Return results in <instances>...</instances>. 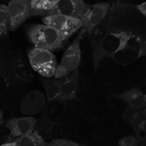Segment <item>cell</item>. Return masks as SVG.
Segmentation results:
<instances>
[{
	"instance_id": "cb8c5ba5",
	"label": "cell",
	"mask_w": 146,
	"mask_h": 146,
	"mask_svg": "<svg viewBox=\"0 0 146 146\" xmlns=\"http://www.w3.org/2000/svg\"><path fill=\"white\" fill-rule=\"evenodd\" d=\"M136 10L144 17L146 16V2H144L135 5Z\"/></svg>"
},
{
	"instance_id": "277c9868",
	"label": "cell",
	"mask_w": 146,
	"mask_h": 146,
	"mask_svg": "<svg viewBox=\"0 0 146 146\" xmlns=\"http://www.w3.org/2000/svg\"><path fill=\"white\" fill-rule=\"evenodd\" d=\"M85 33H86L85 30L82 28L64 52L62 60L58 64L54 75L55 78L59 79L79 67L81 60L80 42Z\"/></svg>"
},
{
	"instance_id": "6da1fadb",
	"label": "cell",
	"mask_w": 146,
	"mask_h": 146,
	"mask_svg": "<svg viewBox=\"0 0 146 146\" xmlns=\"http://www.w3.org/2000/svg\"><path fill=\"white\" fill-rule=\"evenodd\" d=\"M145 19L135 5L113 2L106 17L89 35L95 69L104 58L127 65L145 56Z\"/></svg>"
},
{
	"instance_id": "8992f818",
	"label": "cell",
	"mask_w": 146,
	"mask_h": 146,
	"mask_svg": "<svg viewBox=\"0 0 146 146\" xmlns=\"http://www.w3.org/2000/svg\"><path fill=\"white\" fill-rule=\"evenodd\" d=\"M31 0H10L7 5L9 30L14 31L31 15Z\"/></svg>"
},
{
	"instance_id": "4316f807",
	"label": "cell",
	"mask_w": 146,
	"mask_h": 146,
	"mask_svg": "<svg viewBox=\"0 0 146 146\" xmlns=\"http://www.w3.org/2000/svg\"><path fill=\"white\" fill-rule=\"evenodd\" d=\"M0 67H1V61H0Z\"/></svg>"
},
{
	"instance_id": "44dd1931",
	"label": "cell",
	"mask_w": 146,
	"mask_h": 146,
	"mask_svg": "<svg viewBox=\"0 0 146 146\" xmlns=\"http://www.w3.org/2000/svg\"><path fill=\"white\" fill-rule=\"evenodd\" d=\"M9 30V15L7 6L0 4V36L7 33Z\"/></svg>"
},
{
	"instance_id": "5bb4252c",
	"label": "cell",
	"mask_w": 146,
	"mask_h": 146,
	"mask_svg": "<svg viewBox=\"0 0 146 146\" xmlns=\"http://www.w3.org/2000/svg\"><path fill=\"white\" fill-rule=\"evenodd\" d=\"M34 129L44 139H54L59 131V124L56 121L47 120L43 117L36 120Z\"/></svg>"
},
{
	"instance_id": "5b68a950",
	"label": "cell",
	"mask_w": 146,
	"mask_h": 146,
	"mask_svg": "<svg viewBox=\"0 0 146 146\" xmlns=\"http://www.w3.org/2000/svg\"><path fill=\"white\" fill-rule=\"evenodd\" d=\"M42 21L44 24L56 30L67 40L82 27L81 19L62 14L45 16Z\"/></svg>"
},
{
	"instance_id": "2e32d148",
	"label": "cell",
	"mask_w": 146,
	"mask_h": 146,
	"mask_svg": "<svg viewBox=\"0 0 146 146\" xmlns=\"http://www.w3.org/2000/svg\"><path fill=\"white\" fill-rule=\"evenodd\" d=\"M39 79L46 91L47 101L56 99L60 92L61 83L60 79L42 76L39 77Z\"/></svg>"
},
{
	"instance_id": "7402d4cb",
	"label": "cell",
	"mask_w": 146,
	"mask_h": 146,
	"mask_svg": "<svg viewBox=\"0 0 146 146\" xmlns=\"http://www.w3.org/2000/svg\"><path fill=\"white\" fill-rule=\"evenodd\" d=\"M77 143L70 140L64 139H52V140L47 143L46 142V146H77L79 145Z\"/></svg>"
},
{
	"instance_id": "ba28073f",
	"label": "cell",
	"mask_w": 146,
	"mask_h": 146,
	"mask_svg": "<svg viewBox=\"0 0 146 146\" xmlns=\"http://www.w3.org/2000/svg\"><path fill=\"white\" fill-rule=\"evenodd\" d=\"M87 7V5L84 0H58L45 16L62 14L81 19L86 12Z\"/></svg>"
},
{
	"instance_id": "30bf717a",
	"label": "cell",
	"mask_w": 146,
	"mask_h": 146,
	"mask_svg": "<svg viewBox=\"0 0 146 146\" xmlns=\"http://www.w3.org/2000/svg\"><path fill=\"white\" fill-rule=\"evenodd\" d=\"M46 103V96L42 92L31 91L24 97L21 104V111L26 115H35L42 111Z\"/></svg>"
},
{
	"instance_id": "9a60e30c",
	"label": "cell",
	"mask_w": 146,
	"mask_h": 146,
	"mask_svg": "<svg viewBox=\"0 0 146 146\" xmlns=\"http://www.w3.org/2000/svg\"><path fill=\"white\" fill-rule=\"evenodd\" d=\"M66 102L57 99L47 101L43 110L42 117L47 120L56 121L64 114Z\"/></svg>"
},
{
	"instance_id": "8fae6325",
	"label": "cell",
	"mask_w": 146,
	"mask_h": 146,
	"mask_svg": "<svg viewBox=\"0 0 146 146\" xmlns=\"http://www.w3.org/2000/svg\"><path fill=\"white\" fill-rule=\"evenodd\" d=\"M59 79L61 83V88L56 99L65 102L76 99L79 86V67Z\"/></svg>"
},
{
	"instance_id": "52a82bcc",
	"label": "cell",
	"mask_w": 146,
	"mask_h": 146,
	"mask_svg": "<svg viewBox=\"0 0 146 146\" xmlns=\"http://www.w3.org/2000/svg\"><path fill=\"white\" fill-rule=\"evenodd\" d=\"M111 4L107 2H98L88 5L87 10L81 19L82 28L90 35L93 29L106 17Z\"/></svg>"
},
{
	"instance_id": "3957f363",
	"label": "cell",
	"mask_w": 146,
	"mask_h": 146,
	"mask_svg": "<svg viewBox=\"0 0 146 146\" xmlns=\"http://www.w3.org/2000/svg\"><path fill=\"white\" fill-rule=\"evenodd\" d=\"M27 57L32 68L42 76H54L58 63L52 52L34 46L28 50Z\"/></svg>"
},
{
	"instance_id": "4fadbf2b",
	"label": "cell",
	"mask_w": 146,
	"mask_h": 146,
	"mask_svg": "<svg viewBox=\"0 0 146 146\" xmlns=\"http://www.w3.org/2000/svg\"><path fill=\"white\" fill-rule=\"evenodd\" d=\"M44 139L34 129L30 133L21 137L5 143L2 145L12 146H46Z\"/></svg>"
},
{
	"instance_id": "484cf974",
	"label": "cell",
	"mask_w": 146,
	"mask_h": 146,
	"mask_svg": "<svg viewBox=\"0 0 146 146\" xmlns=\"http://www.w3.org/2000/svg\"><path fill=\"white\" fill-rule=\"evenodd\" d=\"M4 123V116L3 112L2 110L0 109V127L3 125Z\"/></svg>"
},
{
	"instance_id": "ac0fdd59",
	"label": "cell",
	"mask_w": 146,
	"mask_h": 146,
	"mask_svg": "<svg viewBox=\"0 0 146 146\" xmlns=\"http://www.w3.org/2000/svg\"><path fill=\"white\" fill-rule=\"evenodd\" d=\"M13 74L15 79L21 83H27L33 78L31 68L25 63H17L13 67Z\"/></svg>"
},
{
	"instance_id": "e0dca14e",
	"label": "cell",
	"mask_w": 146,
	"mask_h": 146,
	"mask_svg": "<svg viewBox=\"0 0 146 146\" xmlns=\"http://www.w3.org/2000/svg\"><path fill=\"white\" fill-rule=\"evenodd\" d=\"M58 0H31V15L45 16L52 9Z\"/></svg>"
},
{
	"instance_id": "d4e9b609",
	"label": "cell",
	"mask_w": 146,
	"mask_h": 146,
	"mask_svg": "<svg viewBox=\"0 0 146 146\" xmlns=\"http://www.w3.org/2000/svg\"><path fill=\"white\" fill-rule=\"evenodd\" d=\"M6 86V78L0 74V96L2 93L5 90Z\"/></svg>"
},
{
	"instance_id": "7c38bea8",
	"label": "cell",
	"mask_w": 146,
	"mask_h": 146,
	"mask_svg": "<svg viewBox=\"0 0 146 146\" xmlns=\"http://www.w3.org/2000/svg\"><path fill=\"white\" fill-rule=\"evenodd\" d=\"M113 96L125 102L128 106L132 108L137 110L145 108V95L136 87H133L121 93L113 94Z\"/></svg>"
},
{
	"instance_id": "9c48e42d",
	"label": "cell",
	"mask_w": 146,
	"mask_h": 146,
	"mask_svg": "<svg viewBox=\"0 0 146 146\" xmlns=\"http://www.w3.org/2000/svg\"><path fill=\"white\" fill-rule=\"evenodd\" d=\"M36 120L35 118L31 116L13 118L8 120L5 123V126L9 130L10 133L4 143L25 135L33 131Z\"/></svg>"
},
{
	"instance_id": "7a4b0ae2",
	"label": "cell",
	"mask_w": 146,
	"mask_h": 146,
	"mask_svg": "<svg viewBox=\"0 0 146 146\" xmlns=\"http://www.w3.org/2000/svg\"><path fill=\"white\" fill-rule=\"evenodd\" d=\"M27 35L35 46L51 52L63 48L68 40L52 27L46 24H33L27 28Z\"/></svg>"
},
{
	"instance_id": "d6986e66",
	"label": "cell",
	"mask_w": 146,
	"mask_h": 146,
	"mask_svg": "<svg viewBox=\"0 0 146 146\" xmlns=\"http://www.w3.org/2000/svg\"><path fill=\"white\" fill-rule=\"evenodd\" d=\"M146 113L141 116L131 126L140 145L146 144Z\"/></svg>"
},
{
	"instance_id": "ffe728a7",
	"label": "cell",
	"mask_w": 146,
	"mask_h": 146,
	"mask_svg": "<svg viewBox=\"0 0 146 146\" xmlns=\"http://www.w3.org/2000/svg\"><path fill=\"white\" fill-rule=\"evenodd\" d=\"M145 113H146L145 108L141 110H137L127 106L123 112L122 117L131 126H132L141 116Z\"/></svg>"
},
{
	"instance_id": "603a6c76",
	"label": "cell",
	"mask_w": 146,
	"mask_h": 146,
	"mask_svg": "<svg viewBox=\"0 0 146 146\" xmlns=\"http://www.w3.org/2000/svg\"><path fill=\"white\" fill-rule=\"evenodd\" d=\"M118 144L120 146H139L140 145L136 137L132 135H128L121 138Z\"/></svg>"
}]
</instances>
